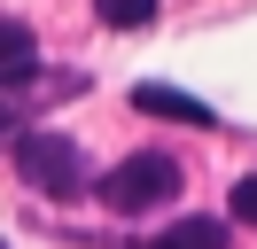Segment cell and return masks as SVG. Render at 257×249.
I'll list each match as a JSON object with an SVG mask.
<instances>
[{"label":"cell","mask_w":257,"mask_h":249,"mask_svg":"<svg viewBox=\"0 0 257 249\" xmlns=\"http://www.w3.org/2000/svg\"><path fill=\"white\" fill-rule=\"evenodd\" d=\"M156 8H164V0H94V16H101L109 31H148Z\"/></svg>","instance_id":"obj_6"},{"label":"cell","mask_w":257,"mask_h":249,"mask_svg":"<svg viewBox=\"0 0 257 249\" xmlns=\"http://www.w3.org/2000/svg\"><path fill=\"white\" fill-rule=\"evenodd\" d=\"M24 78H39V39H32V24L0 16V86H24Z\"/></svg>","instance_id":"obj_4"},{"label":"cell","mask_w":257,"mask_h":249,"mask_svg":"<svg viewBox=\"0 0 257 249\" xmlns=\"http://www.w3.org/2000/svg\"><path fill=\"white\" fill-rule=\"evenodd\" d=\"M179 179H187V171H179L164 148H141V156H125V164H109V171H101V187H94V195L109 202L117 218H148V210H164V202L179 195Z\"/></svg>","instance_id":"obj_2"},{"label":"cell","mask_w":257,"mask_h":249,"mask_svg":"<svg viewBox=\"0 0 257 249\" xmlns=\"http://www.w3.org/2000/svg\"><path fill=\"white\" fill-rule=\"evenodd\" d=\"M16 171H24V187H39L47 202H78V195H94V164H86V148L70 133H55V125H32V133H16Z\"/></svg>","instance_id":"obj_1"},{"label":"cell","mask_w":257,"mask_h":249,"mask_svg":"<svg viewBox=\"0 0 257 249\" xmlns=\"http://www.w3.org/2000/svg\"><path fill=\"white\" fill-rule=\"evenodd\" d=\"M234 218H241V226H257V171H249V179H234Z\"/></svg>","instance_id":"obj_7"},{"label":"cell","mask_w":257,"mask_h":249,"mask_svg":"<svg viewBox=\"0 0 257 249\" xmlns=\"http://www.w3.org/2000/svg\"><path fill=\"white\" fill-rule=\"evenodd\" d=\"M0 148H16V101H8V86H0Z\"/></svg>","instance_id":"obj_8"},{"label":"cell","mask_w":257,"mask_h":249,"mask_svg":"<svg viewBox=\"0 0 257 249\" xmlns=\"http://www.w3.org/2000/svg\"><path fill=\"white\" fill-rule=\"evenodd\" d=\"M156 249H226V218H179V226H164Z\"/></svg>","instance_id":"obj_5"},{"label":"cell","mask_w":257,"mask_h":249,"mask_svg":"<svg viewBox=\"0 0 257 249\" xmlns=\"http://www.w3.org/2000/svg\"><path fill=\"white\" fill-rule=\"evenodd\" d=\"M133 109H141V117H172V125H218L210 101H195V93H179V86H156V78L133 86Z\"/></svg>","instance_id":"obj_3"}]
</instances>
